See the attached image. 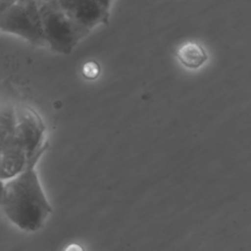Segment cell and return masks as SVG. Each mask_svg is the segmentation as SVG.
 <instances>
[{"label":"cell","mask_w":251,"mask_h":251,"mask_svg":"<svg viewBox=\"0 0 251 251\" xmlns=\"http://www.w3.org/2000/svg\"><path fill=\"white\" fill-rule=\"evenodd\" d=\"M41 155L33 157L21 174L2 184L1 206L4 214L14 225L25 231L41 228L52 213V207L35 171Z\"/></svg>","instance_id":"1"},{"label":"cell","mask_w":251,"mask_h":251,"mask_svg":"<svg viewBox=\"0 0 251 251\" xmlns=\"http://www.w3.org/2000/svg\"><path fill=\"white\" fill-rule=\"evenodd\" d=\"M47 44L52 50L69 54L84 36L57 0L38 1Z\"/></svg>","instance_id":"2"},{"label":"cell","mask_w":251,"mask_h":251,"mask_svg":"<svg viewBox=\"0 0 251 251\" xmlns=\"http://www.w3.org/2000/svg\"><path fill=\"white\" fill-rule=\"evenodd\" d=\"M0 29L18 34L36 46L47 44L38 1L18 0L0 13Z\"/></svg>","instance_id":"3"},{"label":"cell","mask_w":251,"mask_h":251,"mask_svg":"<svg viewBox=\"0 0 251 251\" xmlns=\"http://www.w3.org/2000/svg\"><path fill=\"white\" fill-rule=\"evenodd\" d=\"M60 5L86 36L99 24H108L110 17L109 0H59Z\"/></svg>","instance_id":"4"},{"label":"cell","mask_w":251,"mask_h":251,"mask_svg":"<svg viewBox=\"0 0 251 251\" xmlns=\"http://www.w3.org/2000/svg\"><path fill=\"white\" fill-rule=\"evenodd\" d=\"M17 118L16 136L25 147L29 162L47 148V142L44 141L45 126L41 117L30 107L17 108Z\"/></svg>","instance_id":"5"},{"label":"cell","mask_w":251,"mask_h":251,"mask_svg":"<svg viewBox=\"0 0 251 251\" xmlns=\"http://www.w3.org/2000/svg\"><path fill=\"white\" fill-rule=\"evenodd\" d=\"M177 57L182 65L190 69L201 67L208 59L207 52L197 42L189 41L178 49Z\"/></svg>","instance_id":"6"},{"label":"cell","mask_w":251,"mask_h":251,"mask_svg":"<svg viewBox=\"0 0 251 251\" xmlns=\"http://www.w3.org/2000/svg\"><path fill=\"white\" fill-rule=\"evenodd\" d=\"M100 73V67L99 65L94 62V61H89L86 62L83 66H82V74L85 77L89 78V79H93L96 78L98 76Z\"/></svg>","instance_id":"7"},{"label":"cell","mask_w":251,"mask_h":251,"mask_svg":"<svg viewBox=\"0 0 251 251\" xmlns=\"http://www.w3.org/2000/svg\"><path fill=\"white\" fill-rule=\"evenodd\" d=\"M14 3V1H8V0H1L0 1V13H3L8 8L11 7V5Z\"/></svg>","instance_id":"8"},{"label":"cell","mask_w":251,"mask_h":251,"mask_svg":"<svg viewBox=\"0 0 251 251\" xmlns=\"http://www.w3.org/2000/svg\"><path fill=\"white\" fill-rule=\"evenodd\" d=\"M64 251H84V249L78 245V244H75V243H72L70 245H68Z\"/></svg>","instance_id":"9"}]
</instances>
